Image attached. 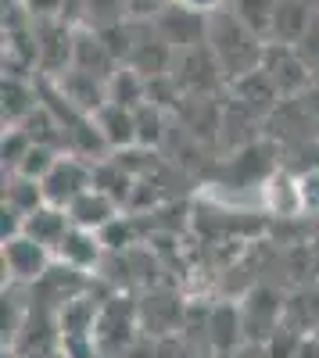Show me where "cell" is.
I'll list each match as a JSON object with an SVG mask.
<instances>
[{
	"label": "cell",
	"mask_w": 319,
	"mask_h": 358,
	"mask_svg": "<svg viewBox=\"0 0 319 358\" xmlns=\"http://www.w3.org/2000/svg\"><path fill=\"white\" fill-rule=\"evenodd\" d=\"M155 25L162 29V36H165L172 47H176V50L208 40V15H197V11L176 4V0H172V4L155 18Z\"/></svg>",
	"instance_id": "cell-9"
},
{
	"label": "cell",
	"mask_w": 319,
	"mask_h": 358,
	"mask_svg": "<svg viewBox=\"0 0 319 358\" xmlns=\"http://www.w3.org/2000/svg\"><path fill=\"white\" fill-rule=\"evenodd\" d=\"M309 334H312V337H319V322H316V326H312V330H309Z\"/></svg>",
	"instance_id": "cell-33"
},
{
	"label": "cell",
	"mask_w": 319,
	"mask_h": 358,
	"mask_svg": "<svg viewBox=\"0 0 319 358\" xmlns=\"http://www.w3.org/2000/svg\"><path fill=\"white\" fill-rule=\"evenodd\" d=\"M101 251H104L101 233L83 229V226H72V229L65 233V241L57 244L54 258L62 262V265H69V268H76V273H86V268H94V265L101 262Z\"/></svg>",
	"instance_id": "cell-14"
},
{
	"label": "cell",
	"mask_w": 319,
	"mask_h": 358,
	"mask_svg": "<svg viewBox=\"0 0 319 358\" xmlns=\"http://www.w3.org/2000/svg\"><path fill=\"white\" fill-rule=\"evenodd\" d=\"M295 47L302 50V57H305L312 69H319V4H316V15H312V22H309V29H305V36H302Z\"/></svg>",
	"instance_id": "cell-27"
},
{
	"label": "cell",
	"mask_w": 319,
	"mask_h": 358,
	"mask_svg": "<svg viewBox=\"0 0 319 358\" xmlns=\"http://www.w3.org/2000/svg\"><path fill=\"white\" fill-rule=\"evenodd\" d=\"M208 50L215 54V62L226 76V83H234L255 69H262V57L269 40H262L255 29L234 11V8H222L215 15H208Z\"/></svg>",
	"instance_id": "cell-1"
},
{
	"label": "cell",
	"mask_w": 319,
	"mask_h": 358,
	"mask_svg": "<svg viewBox=\"0 0 319 358\" xmlns=\"http://www.w3.org/2000/svg\"><path fill=\"white\" fill-rule=\"evenodd\" d=\"M262 72L273 79V86L280 90V97H298L312 86V65L302 57V50L295 43H269L266 57H262Z\"/></svg>",
	"instance_id": "cell-5"
},
{
	"label": "cell",
	"mask_w": 319,
	"mask_h": 358,
	"mask_svg": "<svg viewBox=\"0 0 319 358\" xmlns=\"http://www.w3.org/2000/svg\"><path fill=\"white\" fill-rule=\"evenodd\" d=\"M316 4L319 0H280L269 43H298L305 36L312 15H316Z\"/></svg>",
	"instance_id": "cell-16"
},
{
	"label": "cell",
	"mask_w": 319,
	"mask_h": 358,
	"mask_svg": "<svg viewBox=\"0 0 319 358\" xmlns=\"http://www.w3.org/2000/svg\"><path fill=\"white\" fill-rule=\"evenodd\" d=\"M94 126L104 136L108 151H126V147H136L140 143V136H136V111L115 104V101H104L94 111Z\"/></svg>",
	"instance_id": "cell-10"
},
{
	"label": "cell",
	"mask_w": 319,
	"mask_h": 358,
	"mask_svg": "<svg viewBox=\"0 0 319 358\" xmlns=\"http://www.w3.org/2000/svg\"><path fill=\"white\" fill-rule=\"evenodd\" d=\"M176 4H183V8H190L197 15H215V11H222L229 4V0H176Z\"/></svg>",
	"instance_id": "cell-30"
},
{
	"label": "cell",
	"mask_w": 319,
	"mask_h": 358,
	"mask_svg": "<svg viewBox=\"0 0 319 358\" xmlns=\"http://www.w3.org/2000/svg\"><path fill=\"white\" fill-rule=\"evenodd\" d=\"M0 258H4V273H8L11 283H40L50 273L54 251L36 244L33 236L15 233L4 241V248H0Z\"/></svg>",
	"instance_id": "cell-6"
},
{
	"label": "cell",
	"mask_w": 319,
	"mask_h": 358,
	"mask_svg": "<svg viewBox=\"0 0 319 358\" xmlns=\"http://www.w3.org/2000/svg\"><path fill=\"white\" fill-rule=\"evenodd\" d=\"M69 219H72V226H83V229L101 233L108 222L119 219V201H115L108 190H101V187H90L86 194H79V197L69 204Z\"/></svg>",
	"instance_id": "cell-13"
},
{
	"label": "cell",
	"mask_w": 319,
	"mask_h": 358,
	"mask_svg": "<svg viewBox=\"0 0 319 358\" xmlns=\"http://www.w3.org/2000/svg\"><path fill=\"white\" fill-rule=\"evenodd\" d=\"M76 29L65 18H33V36H36V69L50 79H57L65 69H72L76 57Z\"/></svg>",
	"instance_id": "cell-2"
},
{
	"label": "cell",
	"mask_w": 319,
	"mask_h": 358,
	"mask_svg": "<svg viewBox=\"0 0 319 358\" xmlns=\"http://www.w3.org/2000/svg\"><path fill=\"white\" fill-rule=\"evenodd\" d=\"M40 187H43V197L57 208H69L79 194H86L94 187V165L86 162L83 155H57V162L50 165V172L40 179Z\"/></svg>",
	"instance_id": "cell-3"
},
{
	"label": "cell",
	"mask_w": 319,
	"mask_h": 358,
	"mask_svg": "<svg viewBox=\"0 0 319 358\" xmlns=\"http://www.w3.org/2000/svg\"><path fill=\"white\" fill-rule=\"evenodd\" d=\"M47 197H43V187H40V179H29L22 172H11L8 179V190H4V204L15 208L18 215H29L33 208H40Z\"/></svg>",
	"instance_id": "cell-19"
},
{
	"label": "cell",
	"mask_w": 319,
	"mask_h": 358,
	"mask_svg": "<svg viewBox=\"0 0 319 358\" xmlns=\"http://www.w3.org/2000/svg\"><path fill=\"white\" fill-rule=\"evenodd\" d=\"M298 358H319V337H305V344H302V355Z\"/></svg>",
	"instance_id": "cell-32"
},
{
	"label": "cell",
	"mask_w": 319,
	"mask_h": 358,
	"mask_svg": "<svg viewBox=\"0 0 319 358\" xmlns=\"http://www.w3.org/2000/svg\"><path fill=\"white\" fill-rule=\"evenodd\" d=\"M226 358H269V355H266V344L262 341H244L237 351H229Z\"/></svg>",
	"instance_id": "cell-31"
},
{
	"label": "cell",
	"mask_w": 319,
	"mask_h": 358,
	"mask_svg": "<svg viewBox=\"0 0 319 358\" xmlns=\"http://www.w3.org/2000/svg\"><path fill=\"white\" fill-rule=\"evenodd\" d=\"M108 101L122 108H140L148 101V76H140L133 65H119L108 79Z\"/></svg>",
	"instance_id": "cell-18"
},
{
	"label": "cell",
	"mask_w": 319,
	"mask_h": 358,
	"mask_svg": "<svg viewBox=\"0 0 319 358\" xmlns=\"http://www.w3.org/2000/svg\"><path fill=\"white\" fill-rule=\"evenodd\" d=\"M241 319H244V337L248 341H266L276 326L283 322V301L269 287H255L241 301Z\"/></svg>",
	"instance_id": "cell-8"
},
{
	"label": "cell",
	"mask_w": 319,
	"mask_h": 358,
	"mask_svg": "<svg viewBox=\"0 0 319 358\" xmlns=\"http://www.w3.org/2000/svg\"><path fill=\"white\" fill-rule=\"evenodd\" d=\"M54 162H57V147H47V143H36V140H33L29 155L22 158V165H18L15 172H22V176H29V179H43Z\"/></svg>",
	"instance_id": "cell-24"
},
{
	"label": "cell",
	"mask_w": 319,
	"mask_h": 358,
	"mask_svg": "<svg viewBox=\"0 0 319 358\" xmlns=\"http://www.w3.org/2000/svg\"><path fill=\"white\" fill-rule=\"evenodd\" d=\"M29 147H33V136L25 133V126H11L4 133V165L15 172L22 165V158L29 155Z\"/></svg>",
	"instance_id": "cell-25"
},
{
	"label": "cell",
	"mask_w": 319,
	"mask_h": 358,
	"mask_svg": "<svg viewBox=\"0 0 319 358\" xmlns=\"http://www.w3.org/2000/svg\"><path fill=\"white\" fill-rule=\"evenodd\" d=\"M298 187H302V208L305 215H319V165L305 169L298 176Z\"/></svg>",
	"instance_id": "cell-26"
},
{
	"label": "cell",
	"mask_w": 319,
	"mask_h": 358,
	"mask_svg": "<svg viewBox=\"0 0 319 358\" xmlns=\"http://www.w3.org/2000/svg\"><path fill=\"white\" fill-rule=\"evenodd\" d=\"M205 337L208 344L226 358L229 351H237L248 337H244V319H241V305H215L205 319Z\"/></svg>",
	"instance_id": "cell-15"
},
{
	"label": "cell",
	"mask_w": 319,
	"mask_h": 358,
	"mask_svg": "<svg viewBox=\"0 0 319 358\" xmlns=\"http://www.w3.org/2000/svg\"><path fill=\"white\" fill-rule=\"evenodd\" d=\"M36 108H40V86H33L25 76L4 72V118L8 122L22 126Z\"/></svg>",
	"instance_id": "cell-17"
},
{
	"label": "cell",
	"mask_w": 319,
	"mask_h": 358,
	"mask_svg": "<svg viewBox=\"0 0 319 358\" xmlns=\"http://www.w3.org/2000/svg\"><path fill=\"white\" fill-rule=\"evenodd\" d=\"M305 337H309V334H302L298 326L280 322V326H276V330H273L262 344H266V355H269V358H298V355H302Z\"/></svg>",
	"instance_id": "cell-22"
},
{
	"label": "cell",
	"mask_w": 319,
	"mask_h": 358,
	"mask_svg": "<svg viewBox=\"0 0 319 358\" xmlns=\"http://www.w3.org/2000/svg\"><path fill=\"white\" fill-rule=\"evenodd\" d=\"M65 0H22V11L29 18H62Z\"/></svg>",
	"instance_id": "cell-28"
},
{
	"label": "cell",
	"mask_w": 319,
	"mask_h": 358,
	"mask_svg": "<svg viewBox=\"0 0 319 358\" xmlns=\"http://www.w3.org/2000/svg\"><path fill=\"white\" fill-rule=\"evenodd\" d=\"M126 4H129V15L133 18H158L172 4V0H126Z\"/></svg>",
	"instance_id": "cell-29"
},
{
	"label": "cell",
	"mask_w": 319,
	"mask_h": 358,
	"mask_svg": "<svg viewBox=\"0 0 319 358\" xmlns=\"http://www.w3.org/2000/svg\"><path fill=\"white\" fill-rule=\"evenodd\" d=\"M276 4L280 0H229V8H234L258 36L269 40L273 36V18H276Z\"/></svg>",
	"instance_id": "cell-21"
},
{
	"label": "cell",
	"mask_w": 319,
	"mask_h": 358,
	"mask_svg": "<svg viewBox=\"0 0 319 358\" xmlns=\"http://www.w3.org/2000/svg\"><path fill=\"white\" fill-rule=\"evenodd\" d=\"M136 315H140V308H133L126 297H111V301L97 312V322H94L97 348L111 351V355L129 351L133 337H136Z\"/></svg>",
	"instance_id": "cell-7"
},
{
	"label": "cell",
	"mask_w": 319,
	"mask_h": 358,
	"mask_svg": "<svg viewBox=\"0 0 319 358\" xmlns=\"http://www.w3.org/2000/svg\"><path fill=\"white\" fill-rule=\"evenodd\" d=\"M262 204H266V212L276 215V219L305 215L298 176H295V172H287V169H276L273 176H266V183H262Z\"/></svg>",
	"instance_id": "cell-12"
},
{
	"label": "cell",
	"mask_w": 319,
	"mask_h": 358,
	"mask_svg": "<svg viewBox=\"0 0 319 358\" xmlns=\"http://www.w3.org/2000/svg\"><path fill=\"white\" fill-rule=\"evenodd\" d=\"M172 79L180 83L183 94L190 97H201L208 94V90H215L226 76L215 62V54L208 50V43H194V47H180L176 57H172Z\"/></svg>",
	"instance_id": "cell-4"
},
{
	"label": "cell",
	"mask_w": 319,
	"mask_h": 358,
	"mask_svg": "<svg viewBox=\"0 0 319 358\" xmlns=\"http://www.w3.org/2000/svg\"><path fill=\"white\" fill-rule=\"evenodd\" d=\"M69 229H72L69 208H57V204H50V201H43L40 208H33V212L25 215V222H22V233L33 236V241L43 244L47 251H57V244L65 241Z\"/></svg>",
	"instance_id": "cell-11"
},
{
	"label": "cell",
	"mask_w": 319,
	"mask_h": 358,
	"mask_svg": "<svg viewBox=\"0 0 319 358\" xmlns=\"http://www.w3.org/2000/svg\"><path fill=\"white\" fill-rule=\"evenodd\" d=\"M129 4L126 0H86L83 4V25L86 29H111V25H122L129 22Z\"/></svg>",
	"instance_id": "cell-20"
},
{
	"label": "cell",
	"mask_w": 319,
	"mask_h": 358,
	"mask_svg": "<svg viewBox=\"0 0 319 358\" xmlns=\"http://www.w3.org/2000/svg\"><path fill=\"white\" fill-rule=\"evenodd\" d=\"M136 111V136H140V147H151L162 140V126H165V118H162V104L155 101H143Z\"/></svg>",
	"instance_id": "cell-23"
}]
</instances>
